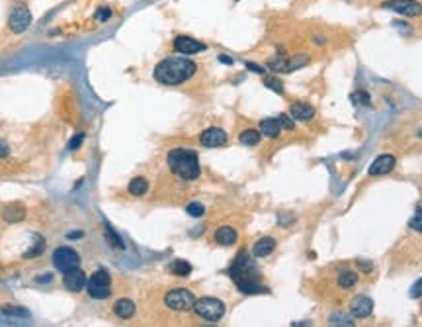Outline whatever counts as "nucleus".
Segmentation results:
<instances>
[{
	"label": "nucleus",
	"mask_w": 422,
	"mask_h": 327,
	"mask_svg": "<svg viewBox=\"0 0 422 327\" xmlns=\"http://www.w3.org/2000/svg\"><path fill=\"white\" fill-rule=\"evenodd\" d=\"M164 304L174 311H190V309H193L195 298H193L192 292L186 290V288H174L164 296Z\"/></svg>",
	"instance_id": "obj_5"
},
{
	"label": "nucleus",
	"mask_w": 422,
	"mask_h": 327,
	"mask_svg": "<svg viewBox=\"0 0 422 327\" xmlns=\"http://www.w3.org/2000/svg\"><path fill=\"white\" fill-rule=\"evenodd\" d=\"M381 8L393 10L401 16H420L422 14V4L416 0H387L381 4Z\"/></svg>",
	"instance_id": "obj_8"
},
{
	"label": "nucleus",
	"mask_w": 422,
	"mask_h": 327,
	"mask_svg": "<svg viewBox=\"0 0 422 327\" xmlns=\"http://www.w3.org/2000/svg\"><path fill=\"white\" fill-rule=\"evenodd\" d=\"M408 296H410V298H414V300H416V298H422V278H418V280L410 286Z\"/></svg>",
	"instance_id": "obj_32"
},
{
	"label": "nucleus",
	"mask_w": 422,
	"mask_h": 327,
	"mask_svg": "<svg viewBox=\"0 0 422 327\" xmlns=\"http://www.w3.org/2000/svg\"><path fill=\"white\" fill-rule=\"evenodd\" d=\"M170 271H172V274H176V276H188V274L192 273V265L186 263V261H182V259H178V261H174V263L170 265Z\"/></svg>",
	"instance_id": "obj_25"
},
{
	"label": "nucleus",
	"mask_w": 422,
	"mask_h": 327,
	"mask_svg": "<svg viewBox=\"0 0 422 327\" xmlns=\"http://www.w3.org/2000/svg\"><path fill=\"white\" fill-rule=\"evenodd\" d=\"M166 163L176 177H180L184 181H195L199 177V161L192 149L176 147L168 153Z\"/></svg>",
	"instance_id": "obj_2"
},
{
	"label": "nucleus",
	"mask_w": 422,
	"mask_h": 327,
	"mask_svg": "<svg viewBox=\"0 0 422 327\" xmlns=\"http://www.w3.org/2000/svg\"><path fill=\"white\" fill-rule=\"evenodd\" d=\"M289 114H291V118H293V120H301V122H305V120H311V118L315 116V108H313V106H309V104H305V102H295V104H291Z\"/></svg>",
	"instance_id": "obj_15"
},
{
	"label": "nucleus",
	"mask_w": 422,
	"mask_h": 327,
	"mask_svg": "<svg viewBox=\"0 0 422 327\" xmlns=\"http://www.w3.org/2000/svg\"><path fill=\"white\" fill-rule=\"evenodd\" d=\"M358 265H360V269H364L366 273H369V271H371V263H366V261H358Z\"/></svg>",
	"instance_id": "obj_40"
},
{
	"label": "nucleus",
	"mask_w": 422,
	"mask_h": 327,
	"mask_svg": "<svg viewBox=\"0 0 422 327\" xmlns=\"http://www.w3.org/2000/svg\"><path fill=\"white\" fill-rule=\"evenodd\" d=\"M260 133L270 137V139H276L278 135L281 133V126H280V120L278 118H266L260 122Z\"/></svg>",
	"instance_id": "obj_16"
},
{
	"label": "nucleus",
	"mask_w": 422,
	"mask_h": 327,
	"mask_svg": "<svg viewBox=\"0 0 422 327\" xmlns=\"http://www.w3.org/2000/svg\"><path fill=\"white\" fill-rule=\"evenodd\" d=\"M174 49L178 53H184V55H193V53H199L205 49L203 43H199L197 39H192L188 36H178L174 39Z\"/></svg>",
	"instance_id": "obj_13"
},
{
	"label": "nucleus",
	"mask_w": 422,
	"mask_h": 327,
	"mask_svg": "<svg viewBox=\"0 0 422 327\" xmlns=\"http://www.w3.org/2000/svg\"><path fill=\"white\" fill-rule=\"evenodd\" d=\"M199 141L205 147H221L227 143V133L221 127H209L199 135Z\"/></svg>",
	"instance_id": "obj_12"
},
{
	"label": "nucleus",
	"mask_w": 422,
	"mask_h": 327,
	"mask_svg": "<svg viewBox=\"0 0 422 327\" xmlns=\"http://www.w3.org/2000/svg\"><path fill=\"white\" fill-rule=\"evenodd\" d=\"M264 85L270 89V91L278 92V94H283V89H281V83L280 80H276V78H266L264 80Z\"/></svg>",
	"instance_id": "obj_31"
},
{
	"label": "nucleus",
	"mask_w": 422,
	"mask_h": 327,
	"mask_svg": "<svg viewBox=\"0 0 422 327\" xmlns=\"http://www.w3.org/2000/svg\"><path fill=\"white\" fill-rule=\"evenodd\" d=\"M110 274L106 273L104 269H100V271H96V273L90 276V282H94V284H106V286H110Z\"/></svg>",
	"instance_id": "obj_26"
},
{
	"label": "nucleus",
	"mask_w": 422,
	"mask_h": 327,
	"mask_svg": "<svg viewBox=\"0 0 422 327\" xmlns=\"http://www.w3.org/2000/svg\"><path fill=\"white\" fill-rule=\"evenodd\" d=\"M246 69H250V71H254V73H258V74L264 73L262 67H258V65H252V63H246Z\"/></svg>",
	"instance_id": "obj_38"
},
{
	"label": "nucleus",
	"mask_w": 422,
	"mask_h": 327,
	"mask_svg": "<svg viewBox=\"0 0 422 327\" xmlns=\"http://www.w3.org/2000/svg\"><path fill=\"white\" fill-rule=\"evenodd\" d=\"M84 141V133H76V137H72L69 143V149L70 151H74V149H78L80 147V143Z\"/></svg>",
	"instance_id": "obj_35"
},
{
	"label": "nucleus",
	"mask_w": 422,
	"mask_h": 327,
	"mask_svg": "<svg viewBox=\"0 0 422 327\" xmlns=\"http://www.w3.org/2000/svg\"><path fill=\"white\" fill-rule=\"evenodd\" d=\"M147 190H149V182L145 181V179H141V177L129 182V194L131 196H143Z\"/></svg>",
	"instance_id": "obj_23"
},
{
	"label": "nucleus",
	"mask_w": 422,
	"mask_h": 327,
	"mask_svg": "<svg viewBox=\"0 0 422 327\" xmlns=\"http://www.w3.org/2000/svg\"><path fill=\"white\" fill-rule=\"evenodd\" d=\"M197 71V65L184 57H168L155 67V78L160 85H182Z\"/></svg>",
	"instance_id": "obj_1"
},
{
	"label": "nucleus",
	"mask_w": 422,
	"mask_h": 327,
	"mask_svg": "<svg viewBox=\"0 0 422 327\" xmlns=\"http://www.w3.org/2000/svg\"><path fill=\"white\" fill-rule=\"evenodd\" d=\"M193 311L205 321H219L225 315V304L217 298H199L193 304Z\"/></svg>",
	"instance_id": "obj_4"
},
{
	"label": "nucleus",
	"mask_w": 422,
	"mask_h": 327,
	"mask_svg": "<svg viewBox=\"0 0 422 327\" xmlns=\"http://www.w3.org/2000/svg\"><path fill=\"white\" fill-rule=\"evenodd\" d=\"M352 98H360V100H362V104H366V106H369V104H371V102H369V96L366 94V92H360L358 96H352Z\"/></svg>",
	"instance_id": "obj_37"
},
{
	"label": "nucleus",
	"mask_w": 422,
	"mask_h": 327,
	"mask_svg": "<svg viewBox=\"0 0 422 327\" xmlns=\"http://www.w3.org/2000/svg\"><path fill=\"white\" fill-rule=\"evenodd\" d=\"M395 165H397V159L393 157V155H389V153H385V155H379L373 163L369 165V177H381V175H387V173H391L393 169H395Z\"/></svg>",
	"instance_id": "obj_10"
},
{
	"label": "nucleus",
	"mask_w": 422,
	"mask_h": 327,
	"mask_svg": "<svg viewBox=\"0 0 422 327\" xmlns=\"http://www.w3.org/2000/svg\"><path fill=\"white\" fill-rule=\"evenodd\" d=\"M350 311H352V315H354V317H358V319H366V317L371 315V311H373V300L368 298V296H358V298H354V300H352Z\"/></svg>",
	"instance_id": "obj_11"
},
{
	"label": "nucleus",
	"mask_w": 422,
	"mask_h": 327,
	"mask_svg": "<svg viewBox=\"0 0 422 327\" xmlns=\"http://www.w3.org/2000/svg\"><path fill=\"white\" fill-rule=\"evenodd\" d=\"M4 311H6V313H12V315H22V317L28 315L26 309H18V308H4Z\"/></svg>",
	"instance_id": "obj_36"
},
{
	"label": "nucleus",
	"mask_w": 422,
	"mask_h": 327,
	"mask_svg": "<svg viewBox=\"0 0 422 327\" xmlns=\"http://www.w3.org/2000/svg\"><path fill=\"white\" fill-rule=\"evenodd\" d=\"M86 288H88V294H90L92 298H96V300H104V298H108V296L112 294L110 286H106V284H94V282H86Z\"/></svg>",
	"instance_id": "obj_21"
},
{
	"label": "nucleus",
	"mask_w": 422,
	"mask_h": 327,
	"mask_svg": "<svg viewBox=\"0 0 422 327\" xmlns=\"http://www.w3.org/2000/svg\"><path fill=\"white\" fill-rule=\"evenodd\" d=\"M219 61H221V63H225V65H233V59L227 57V55H219Z\"/></svg>",
	"instance_id": "obj_41"
},
{
	"label": "nucleus",
	"mask_w": 422,
	"mask_h": 327,
	"mask_svg": "<svg viewBox=\"0 0 422 327\" xmlns=\"http://www.w3.org/2000/svg\"><path fill=\"white\" fill-rule=\"evenodd\" d=\"M53 265H55V269L67 273V271L76 269L80 265V259H78V253L74 249H70V247H59L53 253Z\"/></svg>",
	"instance_id": "obj_6"
},
{
	"label": "nucleus",
	"mask_w": 422,
	"mask_h": 327,
	"mask_svg": "<svg viewBox=\"0 0 422 327\" xmlns=\"http://www.w3.org/2000/svg\"><path fill=\"white\" fill-rule=\"evenodd\" d=\"M30 26H32V14H30L28 6H24V4L14 6L10 12V18H8V28L14 34H24Z\"/></svg>",
	"instance_id": "obj_7"
},
{
	"label": "nucleus",
	"mask_w": 422,
	"mask_h": 327,
	"mask_svg": "<svg viewBox=\"0 0 422 327\" xmlns=\"http://www.w3.org/2000/svg\"><path fill=\"white\" fill-rule=\"evenodd\" d=\"M65 286H67V290L70 292H80L84 286H86V274L82 273L78 267L76 269H70V271H67L65 273Z\"/></svg>",
	"instance_id": "obj_14"
},
{
	"label": "nucleus",
	"mask_w": 422,
	"mask_h": 327,
	"mask_svg": "<svg viewBox=\"0 0 422 327\" xmlns=\"http://www.w3.org/2000/svg\"><path fill=\"white\" fill-rule=\"evenodd\" d=\"M24 216H26V212H24V206H20V204H12V206H8V208L2 212V218L6 219V221H10V223L22 221Z\"/></svg>",
	"instance_id": "obj_20"
},
{
	"label": "nucleus",
	"mask_w": 422,
	"mask_h": 327,
	"mask_svg": "<svg viewBox=\"0 0 422 327\" xmlns=\"http://www.w3.org/2000/svg\"><path fill=\"white\" fill-rule=\"evenodd\" d=\"M418 137H420V139H422V129H420V131H418Z\"/></svg>",
	"instance_id": "obj_42"
},
{
	"label": "nucleus",
	"mask_w": 422,
	"mask_h": 327,
	"mask_svg": "<svg viewBox=\"0 0 422 327\" xmlns=\"http://www.w3.org/2000/svg\"><path fill=\"white\" fill-rule=\"evenodd\" d=\"M114 311H116V315H118V317H122V319H129V317H133V313H135V304H133L131 300L123 298V300H118V302H116Z\"/></svg>",
	"instance_id": "obj_19"
},
{
	"label": "nucleus",
	"mask_w": 422,
	"mask_h": 327,
	"mask_svg": "<svg viewBox=\"0 0 422 327\" xmlns=\"http://www.w3.org/2000/svg\"><path fill=\"white\" fill-rule=\"evenodd\" d=\"M307 63H309V55L301 53V55H293L289 59L274 61V63H270V69H274L278 73H291V71H297L301 67H305Z\"/></svg>",
	"instance_id": "obj_9"
},
{
	"label": "nucleus",
	"mask_w": 422,
	"mask_h": 327,
	"mask_svg": "<svg viewBox=\"0 0 422 327\" xmlns=\"http://www.w3.org/2000/svg\"><path fill=\"white\" fill-rule=\"evenodd\" d=\"M239 139H241V143L243 145H258V141H260V131H256V129H245L241 135H239Z\"/></svg>",
	"instance_id": "obj_24"
},
{
	"label": "nucleus",
	"mask_w": 422,
	"mask_h": 327,
	"mask_svg": "<svg viewBox=\"0 0 422 327\" xmlns=\"http://www.w3.org/2000/svg\"><path fill=\"white\" fill-rule=\"evenodd\" d=\"M112 18V8H108V6H102V8H98V12H96V20L98 22H106V20Z\"/></svg>",
	"instance_id": "obj_33"
},
{
	"label": "nucleus",
	"mask_w": 422,
	"mask_h": 327,
	"mask_svg": "<svg viewBox=\"0 0 422 327\" xmlns=\"http://www.w3.org/2000/svg\"><path fill=\"white\" fill-rule=\"evenodd\" d=\"M8 155V145L4 141H0V159H4Z\"/></svg>",
	"instance_id": "obj_39"
},
{
	"label": "nucleus",
	"mask_w": 422,
	"mask_h": 327,
	"mask_svg": "<svg viewBox=\"0 0 422 327\" xmlns=\"http://www.w3.org/2000/svg\"><path fill=\"white\" fill-rule=\"evenodd\" d=\"M186 212H188L192 218H201L203 212H205V208H203L199 202H190V204L186 206Z\"/></svg>",
	"instance_id": "obj_28"
},
{
	"label": "nucleus",
	"mask_w": 422,
	"mask_h": 327,
	"mask_svg": "<svg viewBox=\"0 0 422 327\" xmlns=\"http://www.w3.org/2000/svg\"><path fill=\"white\" fill-rule=\"evenodd\" d=\"M278 120H280V126L283 127V129L293 131V127H295V124H293V118H289L287 114H281V116H278Z\"/></svg>",
	"instance_id": "obj_29"
},
{
	"label": "nucleus",
	"mask_w": 422,
	"mask_h": 327,
	"mask_svg": "<svg viewBox=\"0 0 422 327\" xmlns=\"http://www.w3.org/2000/svg\"><path fill=\"white\" fill-rule=\"evenodd\" d=\"M408 227H412L414 231H420L422 233V210H418V212L414 214V218L408 221Z\"/></svg>",
	"instance_id": "obj_30"
},
{
	"label": "nucleus",
	"mask_w": 422,
	"mask_h": 327,
	"mask_svg": "<svg viewBox=\"0 0 422 327\" xmlns=\"http://www.w3.org/2000/svg\"><path fill=\"white\" fill-rule=\"evenodd\" d=\"M106 237H108V241H110V245L112 247H118V249H123V241L118 237V233L110 227V225H106Z\"/></svg>",
	"instance_id": "obj_27"
},
{
	"label": "nucleus",
	"mask_w": 422,
	"mask_h": 327,
	"mask_svg": "<svg viewBox=\"0 0 422 327\" xmlns=\"http://www.w3.org/2000/svg\"><path fill=\"white\" fill-rule=\"evenodd\" d=\"M356 282H358V274L352 273V271H344V273L338 274V286H340L342 290L352 288Z\"/></svg>",
	"instance_id": "obj_22"
},
{
	"label": "nucleus",
	"mask_w": 422,
	"mask_h": 327,
	"mask_svg": "<svg viewBox=\"0 0 422 327\" xmlns=\"http://www.w3.org/2000/svg\"><path fill=\"white\" fill-rule=\"evenodd\" d=\"M231 278L235 280L237 288L243 292V294H262V292H268L264 288L262 284H258L252 276H250V261H248V255L243 251L239 253L233 269L229 271Z\"/></svg>",
	"instance_id": "obj_3"
},
{
	"label": "nucleus",
	"mask_w": 422,
	"mask_h": 327,
	"mask_svg": "<svg viewBox=\"0 0 422 327\" xmlns=\"http://www.w3.org/2000/svg\"><path fill=\"white\" fill-rule=\"evenodd\" d=\"M43 249H45V241H43V239H39V241H37V245H35L34 249L26 253V259H32V257H35V255H39L41 251H43Z\"/></svg>",
	"instance_id": "obj_34"
},
{
	"label": "nucleus",
	"mask_w": 422,
	"mask_h": 327,
	"mask_svg": "<svg viewBox=\"0 0 422 327\" xmlns=\"http://www.w3.org/2000/svg\"><path fill=\"white\" fill-rule=\"evenodd\" d=\"M274 249H276V239H272V237H262V239H258V241L254 243L252 253H254V257H268Z\"/></svg>",
	"instance_id": "obj_18"
},
{
	"label": "nucleus",
	"mask_w": 422,
	"mask_h": 327,
	"mask_svg": "<svg viewBox=\"0 0 422 327\" xmlns=\"http://www.w3.org/2000/svg\"><path fill=\"white\" fill-rule=\"evenodd\" d=\"M215 243L225 245V247L233 245V243H237V231H235L231 225H223V227H219V229L215 231Z\"/></svg>",
	"instance_id": "obj_17"
}]
</instances>
